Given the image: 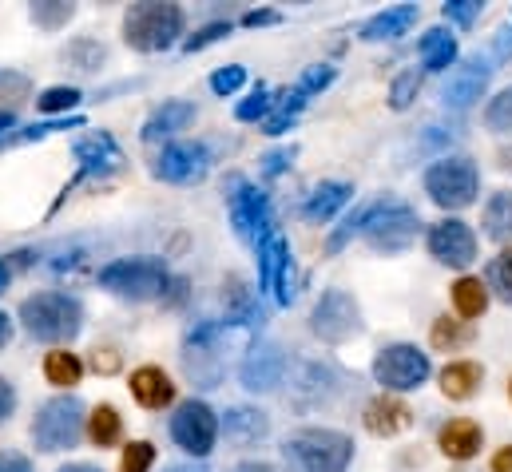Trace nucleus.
<instances>
[{
  "label": "nucleus",
  "mask_w": 512,
  "mask_h": 472,
  "mask_svg": "<svg viewBox=\"0 0 512 472\" xmlns=\"http://www.w3.org/2000/svg\"><path fill=\"white\" fill-rule=\"evenodd\" d=\"M493 472H512V445H501L497 453H493Z\"/></svg>",
  "instance_id": "nucleus-50"
},
{
  "label": "nucleus",
  "mask_w": 512,
  "mask_h": 472,
  "mask_svg": "<svg viewBox=\"0 0 512 472\" xmlns=\"http://www.w3.org/2000/svg\"><path fill=\"white\" fill-rule=\"evenodd\" d=\"M485 123H489L493 131H512V88L497 92V96L489 100V108H485Z\"/></svg>",
  "instance_id": "nucleus-37"
},
{
  "label": "nucleus",
  "mask_w": 512,
  "mask_h": 472,
  "mask_svg": "<svg viewBox=\"0 0 512 472\" xmlns=\"http://www.w3.org/2000/svg\"><path fill=\"white\" fill-rule=\"evenodd\" d=\"M211 171V151L203 143H167L155 159V175L167 183H195Z\"/></svg>",
  "instance_id": "nucleus-15"
},
{
  "label": "nucleus",
  "mask_w": 512,
  "mask_h": 472,
  "mask_svg": "<svg viewBox=\"0 0 512 472\" xmlns=\"http://www.w3.org/2000/svg\"><path fill=\"white\" fill-rule=\"evenodd\" d=\"M298 155V147H278L270 155H262V175H282L290 167V159Z\"/></svg>",
  "instance_id": "nucleus-45"
},
{
  "label": "nucleus",
  "mask_w": 512,
  "mask_h": 472,
  "mask_svg": "<svg viewBox=\"0 0 512 472\" xmlns=\"http://www.w3.org/2000/svg\"><path fill=\"white\" fill-rule=\"evenodd\" d=\"M68 16H72V4H60V0H48V4H32V20H36L40 28H60Z\"/></svg>",
  "instance_id": "nucleus-39"
},
{
  "label": "nucleus",
  "mask_w": 512,
  "mask_h": 472,
  "mask_svg": "<svg viewBox=\"0 0 512 472\" xmlns=\"http://www.w3.org/2000/svg\"><path fill=\"white\" fill-rule=\"evenodd\" d=\"M417 211L401 199H385V203H374L366 207V223H362V235L374 250L382 254H397L405 250L413 238H417Z\"/></svg>",
  "instance_id": "nucleus-7"
},
{
  "label": "nucleus",
  "mask_w": 512,
  "mask_h": 472,
  "mask_svg": "<svg viewBox=\"0 0 512 472\" xmlns=\"http://www.w3.org/2000/svg\"><path fill=\"white\" fill-rule=\"evenodd\" d=\"M481 175L473 159H437L425 171V195L445 211H465L477 199Z\"/></svg>",
  "instance_id": "nucleus-6"
},
{
  "label": "nucleus",
  "mask_w": 512,
  "mask_h": 472,
  "mask_svg": "<svg viewBox=\"0 0 512 472\" xmlns=\"http://www.w3.org/2000/svg\"><path fill=\"white\" fill-rule=\"evenodd\" d=\"M12 123H16V116H12V112H0V139H4V131H8Z\"/></svg>",
  "instance_id": "nucleus-54"
},
{
  "label": "nucleus",
  "mask_w": 512,
  "mask_h": 472,
  "mask_svg": "<svg viewBox=\"0 0 512 472\" xmlns=\"http://www.w3.org/2000/svg\"><path fill=\"white\" fill-rule=\"evenodd\" d=\"M477 16H481V4H477V0H449V4H445V20H453V24H461V28H469Z\"/></svg>",
  "instance_id": "nucleus-44"
},
{
  "label": "nucleus",
  "mask_w": 512,
  "mask_h": 472,
  "mask_svg": "<svg viewBox=\"0 0 512 472\" xmlns=\"http://www.w3.org/2000/svg\"><path fill=\"white\" fill-rule=\"evenodd\" d=\"M362 223H366V211H354V215L342 223V231H334V235H330V250H342L350 238L362 231Z\"/></svg>",
  "instance_id": "nucleus-46"
},
{
  "label": "nucleus",
  "mask_w": 512,
  "mask_h": 472,
  "mask_svg": "<svg viewBox=\"0 0 512 472\" xmlns=\"http://www.w3.org/2000/svg\"><path fill=\"white\" fill-rule=\"evenodd\" d=\"M4 286H8V266L0 262V294H4Z\"/></svg>",
  "instance_id": "nucleus-57"
},
{
  "label": "nucleus",
  "mask_w": 512,
  "mask_h": 472,
  "mask_svg": "<svg viewBox=\"0 0 512 472\" xmlns=\"http://www.w3.org/2000/svg\"><path fill=\"white\" fill-rule=\"evenodd\" d=\"M481 381H485V369L477 361H449L441 369V393L449 401H469L481 389Z\"/></svg>",
  "instance_id": "nucleus-25"
},
{
  "label": "nucleus",
  "mask_w": 512,
  "mask_h": 472,
  "mask_svg": "<svg viewBox=\"0 0 512 472\" xmlns=\"http://www.w3.org/2000/svg\"><path fill=\"white\" fill-rule=\"evenodd\" d=\"M167 472H207L203 465H175V469H167Z\"/></svg>",
  "instance_id": "nucleus-56"
},
{
  "label": "nucleus",
  "mask_w": 512,
  "mask_h": 472,
  "mask_svg": "<svg viewBox=\"0 0 512 472\" xmlns=\"http://www.w3.org/2000/svg\"><path fill=\"white\" fill-rule=\"evenodd\" d=\"M429 254L453 270H465L477 262V235L461 219H441L429 227Z\"/></svg>",
  "instance_id": "nucleus-12"
},
{
  "label": "nucleus",
  "mask_w": 512,
  "mask_h": 472,
  "mask_svg": "<svg viewBox=\"0 0 512 472\" xmlns=\"http://www.w3.org/2000/svg\"><path fill=\"white\" fill-rule=\"evenodd\" d=\"M64 56H68V60H72L80 72H96V68L108 60V52H104L96 40H80V44H72Z\"/></svg>",
  "instance_id": "nucleus-34"
},
{
  "label": "nucleus",
  "mask_w": 512,
  "mask_h": 472,
  "mask_svg": "<svg viewBox=\"0 0 512 472\" xmlns=\"http://www.w3.org/2000/svg\"><path fill=\"white\" fill-rule=\"evenodd\" d=\"M501 167H505V171H512V151H501Z\"/></svg>",
  "instance_id": "nucleus-58"
},
{
  "label": "nucleus",
  "mask_w": 512,
  "mask_h": 472,
  "mask_svg": "<svg viewBox=\"0 0 512 472\" xmlns=\"http://www.w3.org/2000/svg\"><path fill=\"white\" fill-rule=\"evenodd\" d=\"M223 429H227V441H235V445H255L266 437V429H270V421H266V413H258V409H227V421H223Z\"/></svg>",
  "instance_id": "nucleus-28"
},
{
  "label": "nucleus",
  "mask_w": 512,
  "mask_h": 472,
  "mask_svg": "<svg viewBox=\"0 0 512 472\" xmlns=\"http://www.w3.org/2000/svg\"><path fill=\"white\" fill-rule=\"evenodd\" d=\"M151 465H155V445L147 441H131L120 457V472H147Z\"/></svg>",
  "instance_id": "nucleus-38"
},
{
  "label": "nucleus",
  "mask_w": 512,
  "mask_h": 472,
  "mask_svg": "<svg viewBox=\"0 0 512 472\" xmlns=\"http://www.w3.org/2000/svg\"><path fill=\"white\" fill-rule=\"evenodd\" d=\"M88 437L96 449H108L120 441V413L112 405H96L92 417H88Z\"/></svg>",
  "instance_id": "nucleus-31"
},
{
  "label": "nucleus",
  "mask_w": 512,
  "mask_h": 472,
  "mask_svg": "<svg viewBox=\"0 0 512 472\" xmlns=\"http://www.w3.org/2000/svg\"><path fill=\"white\" fill-rule=\"evenodd\" d=\"M191 119H195V104H187V100H167L163 108H155L151 119L143 123V139H147V143H159V139L183 131Z\"/></svg>",
  "instance_id": "nucleus-24"
},
{
  "label": "nucleus",
  "mask_w": 512,
  "mask_h": 472,
  "mask_svg": "<svg viewBox=\"0 0 512 472\" xmlns=\"http://www.w3.org/2000/svg\"><path fill=\"white\" fill-rule=\"evenodd\" d=\"M44 377H48L52 385L68 389V385H80L84 365H80V357L68 354V350H52V354L44 357Z\"/></svg>",
  "instance_id": "nucleus-30"
},
{
  "label": "nucleus",
  "mask_w": 512,
  "mask_h": 472,
  "mask_svg": "<svg viewBox=\"0 0 512 472\" xmlns=\"http://www.w3.org/2000/svg\"><path fill=\"white\" fill-rule=\"evenodd\" d=\"M84 421L88 417H84V401L80 397H72V393L52 397L32 421V441H36L40 453H64V449H72L80 441Z\"/></svg>",
  "instance_id": "nucleus-4"
},
{
  "label": "nucleus",
  "mask_w": 512,
  "mask_h": 472,
  "mask_svg": "<svg viewBox=\"0 0 512 472\" xmlns=\"http://www.w3.org/2000/svg\"><path fill=\"white\" fill-rule=\"evenodd\" d=\"M12 405H16V393H12V385H8L4 377H0V421H8Z\"/></svg>",
  "instance_id": "nucleus-49"
},
{
  "label": "nucleus",
  "mask_w": 512,
  "mask_h": 472,
  "mask_svg": "<svg viewBox=\"0 0 512 472\" xmlns=\"http://www.w3.org/2000/svg\"><path fill=\"white\" fill-rule=\"evenodd\" d=\"M60 472H100L96 465H64Z\"/></svg>",
  "instance_id": "nucleus-55"
},
{
  "label": "nucleus",
  "mask_w": 512,
  "mask_h": 472,
  "mask_svg": "<svg viewBox=\"0 0 512 472\" xmlns=\"http://www.w3.org/2000/svg\"><path fill=\"white\" fill-rule=\"evenodd\" d=\"M100 286L131 302H151L167 286V266L159 258H116L100 270Z\"/></svg>",
  "instance_id": "nucleus-5"
},
{
  "label": "nucleus",
  "mask_w": 512,
  "mask_h": 472,
  "mask_svg": "<svg viewBox=\"0 0 512 472\" xmlns=\"http://www.w3.org/2000/svg\"><path fill=\"white\" fill-rule=\"evenodd\" d=\"M12 342V318L8 314H0V350Z\"/></svg>",
  "instance_id": "nucleus-52"
},
{
  "label": "nucleus",
  "mask_w": 512,
  "mask_h": 472,
  "mask_svg": "<svg viewBox=\"0 0 512 472\" xmlns=\"http://www.w3.org/2000/svg\"><path fill=\"white\" fill-rule=\"evenodd\" d=\"M227 32H231V24H227V20H215V24H203V28L195 32V36H187V44H183V48H187V52H199V48H207V44H215V40H223Z\"/></svg>",
  "instance_id": "nucleus-43"
},
{
  "label": "nucleus",
  "mask_w": 512,
  "mask_h": 472,
  "mask_svg": "<svg viewBox=\"0 0 512 472\" xmlns=\"http://www.w3.org/2000/svg\"><path fill=\"white\" fill-rule=\"evenodd\" d=\"M437 449H441L449 461H473V457L485 449V429H481L473 417H453V421L441 425Z\"/></svg>",
  "instance_id": "nucleus-17"
},
{
  "label": "nucleus",
  "mask_w": 512,
  "mask_h": 472,
  "mask_svg": "<svg viewBox=\"0 0 512 472\" xmlns=\"http://www.w3.org/2000/svg\"><path fill=\"white\" fill-rule=\"evenodd\" d=\"M473 338V330L465 326V322H457V318H449V314H441L437 322H433V330H429V342H433V350H461L465 342Z\"/></svg>",
  "instance_id": "nucleus-32"
},
{
  "label": "nucleus",
  "mask_w": 512,
  "mask_h": 472,
  "mask_svg": "<svg viewBox=\"0 0 512 472\" xmlns=\"http://www.w3.org/2000/svg\"><path fill=\"white\" fill-rule=\"evenodd\" d=\"M270 108H274V100H270V92H266V88L258 84L255 92H251V100H243V104H239V112H235V116L243 119V123H251V119H262V116H266Z\"/></svg>",
  "instance_id": "nucleus-42"
},
{
  "label": "nucleus",
  "mask_w": 512,
  "mask_h": 472,
  "mask_svg": "<svg viewBox=\"0 0 512 472\" xmlns=\"http://www.w3.org/2000/svg\"><path fill=\"white\" fill-rule=\"evenodd\" d=\"M183 36V8L179 4H131L124 16V40L135 52H163Z\"/></svg>",
  "instance_id": "nucleus-3"
},
{
  "label": "nucleus",
  "mask_w": 512,
  "mask_h": 472,
  "mask_svg": "<svg viewBox=\"0 0 512 472\" xmlns=\"http://www.w3.org/2000/svg\"><path fill=\"white\" fill-rule=\"evenodd\" d=\"M429 369H433L429 354H421L417 346H385L382 354L374 357V377H378V385H385V393L421 389Z\"/></svg>",
  "instance_id": "nucleus-9"
},
{
  "label": "nucleus",
  "mask_w": 512,
  "mask_h": 472,
  "mask_svg": "<svg viewBox=\"0 0 512 472\" xmlns=\"http://www.w3.org/2000/svg\"><path fill=\"white\" fill-rule=\"evenodd\" d=\"M334 84V68L330 64H318V68H306V76L274 104V112H270V119H266V135H282L294 119H298V112L306 108V100L314 96V92H322V88H330Z\"/></svg>",
  "instance_id": "nucleus-13"
},
{
  "label": "nucleus",
  "mask_w": 512,
  "mask_h": 472,
  "mask_svg": "<svg viewBox=\"0 0 512 472\" xmlns=\"http://www.w3.org/2000/svg\"><path fill=\"white\" fill-rule=\"evenodd\" d=\"M282 369H286V357L282 350H274V346H255L247 361H243V385L247 389H255V393H266V389H274L278 381H282Z\"/></svg>",
  "instance_id": "nucleus-20"
},
{
  "label": "nucleus",
  "mask_w": 512,
  "mask_h": 472,
  "mask_svg": "<svg viewBox=\"0 0 512 472\" xmlns=\"http://www.w3.org/2000/svg\"><path fill=\"white\" fill-rule=\"evenodd\" d=\"M171 437L183 453L207 457L215 449V437H219V421H215L211 405L207 401H183L171 417Z\"/></svg>",
  "instance_id": "nucleus-11"
},
{
  "label": "nucleus",
  "mask_w": 512,
  "mask_h": 472,
  "mask_svg": "<svg viewBox=\"0 0 512 472\" xmlns=\"http://www.w3.org/2000/svg\"><path fill=\"white\" fill-rule=\"evenodd\" d=\"M247 28H258V24H278V12H247L243 16Z\"/></svg>",
  "instance_id": "nucleus-51"
},
{
  "label": "nucleus",
  "mask_w": 512,
  "mask_h": 472,
  "mask_svg": "<svg viewBox=\"0 0 512 472\" xmlns=\"http://www.w3.org/2000/svg\"><path fill=\"white\" fill-rule=\"evenodd\" d=\"M282 457L290 472H346L354 461V441L338 429H302L286 437Z\"/></svg>",
  "instance_id": "nucleus-1"
},
{
  "label": "nucleus",
  "mask_w": 512,
  "mask_h": 472,
  "mask_svg": "<svg viewBox=\"0 0 512 472\" xmlns=\"http://www.w3.org/2000/svg\"><path fill=\"white\" fill-rule=\"evenodd\" d=\"M258 278H262V290H270L278 298V306H290L294 302V286H290V246L282 231L266 238L258 246Z\"/></svg>",
  "instance_id": "nucleus-14"
},
{
  "label": "nucleus",
  "mask_w": 512,
  "mask_h": 472,
  "mask_svg": "<svg viewBox=\"0 0 512 472\" xmlns=\"http://www.w3.org/2000/svg\"><path fill=\"white\" fill-rule=\"evenodd\" d=\"M231 472H274V469L262 465V461H247V465H239V469H231Z\"/></svg>",
  "instance_id": "nucleus-53"
},
{
  "label": "nucleus",
  "mask_w": 512,
  "mask_h": 472,
  "mask_svg": "<svg viewBox=\"0 0 512 472\" xmlns=\"http://www.w3.org/2000/svg\"><path fill=\"white\" fill-rule=\"evenodd\" d=\"M421 8L417 4H397V8H385L378 16H370L362 24V40H393V36H405L413 24H417Z\"/></svg>",
  "instance_id": "nucleus-23"
},
{
  "label": "nucleus",
  "mask_w": 512,
  "mask_h": 472,
  "mask_svg": "<svg viewBox=\"0 0 512 472\" xmlns=\"http://www.w3.org/2000/svg\"><path fill=\"white\" fill-rule=\"evenodd\" d=\"M28 92H32V80H28V76H20V72H0V104H4V100H8V104H20Z\"/></svg>",
  "instance_id": "nucleus-40"
},
{
  "label": "nucleus",
  "mask_w": 512,
  "mask_h": 472,
  "mask_svg": "<svg viewBox=\"0 0 512 472\" xmlns=\"http://www.w3.org/2000/svg\"><path fill=\"white\" fill-rule=\"evenodd\" d=\"M449 294H453V306H457V314H461L465 322H473V318H481V314L489 310V286H485L477 274H461Z\"/></svg>",
  "instance_id": "nucleus-26"
},
{
  "label": "nucleus",
  "mask_w": 512,
  "mask_h": 472,
  "mask_svg": "<svg viewBox=\"0 0 512 472\" xmlns=\"http://www.w3.org/2000/svg\"><path fill=\"white\" fill-rule=\"evenodd\" d=\"M421 64L429 68V72H445V68H453V60H457V40H453V32L449 28H429L425 36H421Z\"/></svg>",
  "instance_id": "nucleus-27"
},
{
  "label": "nucleus",
  "mask_w": 512,
  "mask_h": 472,
  "mask_svg": "<svg viewBox=\"0 0 512 472\" xmlns=\"http://www.w3.org/2000/svg\"><path fill=\"white\" fill-rule=\"evenodd\" d=\"M20 322L36 342H72L84 326V306L72 294L48 290L20 302Z\"/></svg>",
  "instance_id": "nucleus-2"
},
{
  "label": "nucleus",
  "mask_w": 512,
  "mask_h": 472,
  "mask_svg": "<svg viewBox=\"0 0 512 472\" xmlns=\"http://www.w3.org/2000/svg\"><path fill=\"white\" fill-rule=\"evenodd\" d=\"M76 159H80V179H92V175H112L124 167V151L116 147L112 135L96 131L88 139L76 143Z\"/></svg>",
  "instance_id": "nucleus-18"
},
{
  "label": "nucleus",
  "mask_w": 512,
  "mask_h": 472,
  "mask_svg": "<svg viewBox=\"0 0 512 472\" xmlns=\"http://www.w3.org/2000/svg\"><path fill=\"white\" fill-rule=\"evenodd\" d=\"M227 191H231V195H227L231 223H235L239 238H243V242H251V246H255V254H258V246L278 231V227H274V219H270V199L258 191L255 183H247V179H231V187H227Z\"/></svg>",
  "instance_id": "nucleus-8"
},
{
  "label": "nucleus",
  "mask_w": 512,
  "mask_h": 472,
  "mask_svg": "<svg viewBox=\"0 0 512 472\" xmlns=\"http://www.w3.org/2000/svg\"><path fill=\"white\" fill-rule=\"evenodd\" d=\"M417 92H421V76L409 68V72H401L397 80H393V88H389V108H409L413 100H417Z\"/></svg>",
  "instance_id": "nucleus-35"
},
{
  "label": "nucleus",
  "mask_w": 512,
  "mask_h": 472,
  "mask_svg": "<svg viewBox=\"0 0 512 472\" xmlns=\"http://www.w3.org/2000/svg\"><path fill=\"white\" fill-rule=\"evenodd\" d=\"M310 330H314L322 342H330V346H338V342L354 338V334L362 330L358 302H354L346 290H326V294L318 298L314 314H310Z\"/></svg>",
  "instance_id": "nucleus-10"
},
{
  "label": "nucleus",
  "mask_w": 512,
  "mask_h": 472,
  "mask_svg": "<svg viewBox=\"0 0 512 472\" xmlns=\"http://www.w3.org/2000/svg\"><path fill=\"white\" fill-rule=\"evenodd\" d=\"M131 397H135L143 409H163V405L175 401V385H171V377H167L163 369L143 365V369L131 373Z\"/></svg>",
  "instance_id": "nucleus-21"
},
{
  "label": "nucleus",
  "mask_w": 512,
  "mask_h": 472,
  "mask_svg": "<svg viewBox=\"0 0 512 472\" xmlns=\"http://www.w3.org/2000/svg\"><path fill=\"white\" fill-rule=\"evenodd\" d=\"M485 235L493 242H512V195L509 191H497L489 203H485V219H481Z\"/></svg>",
  "instance_id": "nucleus-29"
},
{
  "label": "nucleus",
  "mask_w": 512,
  "mask_h": 472,
  "mask_svg": "<svg viewBox=\"0 0 512 472\" xmlns=\"http://www.w3.org/2000/svg\"><path fill=\"white\" fill-rule=\"evenodd\" d=\"M489 60H481V56H473V60H465L461 68H453L449 72V80H445V104L449 108H469L473 100H481V92H485V84H489Z\"/></svg>",
  "instance_id": "nucleus-16"
},
{
  "label": "nucleus",
  "mask_w": 512,
  "mask_h": 472,
  "mask_svg": "<svg viewBox=\"0 0 512 472\" xmlns=\"http://www.w3.org/2000/svg\"><path fill=\"white\" fill-rule=\"evenodd\" d=\"M243 80H247V68L227 64V68H219V72L211 76V88H215L219 96H231V92H239V88H243Z\"/></svg>",
  "instance_id": "nucleus-41"
},
{
  "label": "nucleus",
  "mask_w": 512,
  "mask_h": 472,
  "mask_svg": "<svg viewBox=\"0 0 512 472\" xmlns=\"http://www.w3.org/2000/svg\"><path fill=\"white\" fill-rule=\"evenodd\" d=\"M0 472H32V465H28V457L0 449Z\"/></svg>",
  "instance_id": "nucleus-48"
},
{
  "label": "nucleus",
  "mask_w": 512,
  "mask_h": 472,
  "mask_svg": "<svg viewBox=\"0 0 512 472\" xmlns=\"http://www.w3.org/2000/svg\"><path fill=\"white\" fill-rule=\"evenodd\" d=\"M489 290H497L505 302H512V246H505L493 262H489V278H485Z\"/></svg>",
  "instance_id": "nucleus-33"
},
{
  "label": "nucleus",
  "mask_w": 512,
  "mask_h": 472,
  "mask_svg": "<svg viewBox=\"0 0 512 472\" xmlns=\"http://www.w3.org/2000/svg\"><path fill=\"white\" fill-rule=\"evenodd\" d=\"M350 195H354V187L350 183H338V179H330V183H318L310 195H306V207H302V215L310 219V223H330L346 203H350Z\"/></svg>",
  "instance_id": "nucleus-22"
},
{
  "label": "nucleus",
  "mask_w": 512,
  "mask_h": 472,
  "mask_svg": "<svg viewBox=\"0 0 512 472\" xmlns=\"http://www.w3.org/2000/svg\"><path fill=\"white\" fill-rule=\"evenodd\" d=\"M80 100H84V96H80V88H48V92H44L36 104H40V112L56 116V112H72Z\"/></svg>",
  "instance_id": "nucleus-36"
},
{
  "label": "nucleus",
  "mask_w": 512,
  "mask_h": 472,
  "mask_svg": "<svg viewBox=\"0 0 512 472\" xmlns=\"http://www.w3.org/2000/svg\"><path fill=\"white\" fill-rule=\"evenodd\" d=\"M92 369H96V373H116V369H120V354L108 350V346H104V350H92Z\"/></svg>",
  "instance_id": "nucleus-47"
},
{
  "label": "nucleus",
  "mask_w": 512,
  "mask_h": 472,
  "mask_svg": "<svg viewBox=\"0 0 512 472\" xmlns=\"http://www.w3.org/2000/svg\"><path fill=\"white\" fill-rule=\"evenodd\" d=\"M362 421H366V429H370L374 437H397V433H405V429L413 425V409H409L401 397H393V393H378V397L366 405Z\"/></svg>",
  "instance_id": "nucleus-19"
},
{
  "label": "nucleus",
  "mask_w": 512,
  "mask_h": 472,
  "mask_svg": "<svg viewBox=\"0 0 512 472\" xmlns=\"http://www.w3.org/2000/svg\"><path fill=\"white\" fill-rule=\"evenodd\" d=\"M509 401H512V377H509Z\"/></svg>",
  "instance_id": "nucleus-59"
}]
</instances>
